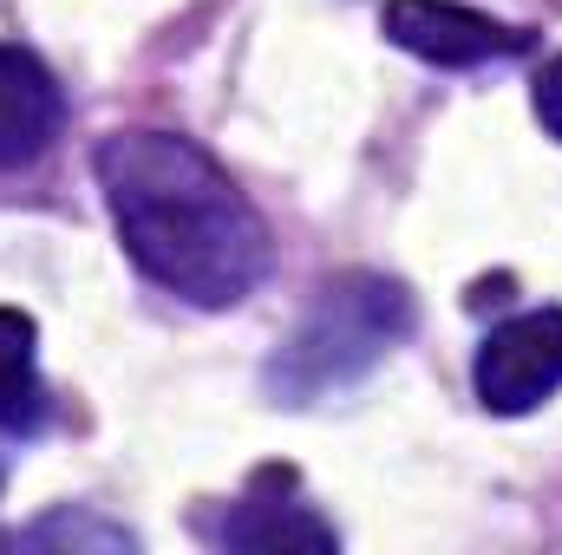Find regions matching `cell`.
<instances>
[{
	"instance_id": "obj_1",
	"label": "cell",
	"mask_w": 562,
	"mask_h": 555,
	"mask_svg": "<svg viewBox=\"0 0 562 555\" xmlns=\"http://www.w3.org/2000/svg\"><path fill=\"white\" fill-rule=\"evenodd\" d=\"M112 229L144 281L190 307H236L256 294L276 242L236 177L183 132H112L92 150Z\"/></svg>"
},
{
	"instance_id": "obj_2",
	"label": "cell",
	"mask_w": 562,
	"mask_h": 555,
	"mask_svg": "<svg viewBox=\"0 0 562 555\" xmlns=\"http://www.w3.org/2000/svg\"><path fill=\"white\" fill-rule=\"evenodd\" d=\"M419 327V301L413 287L373 269H347V275L321 281L307 314L294 320V333L269 353V399L276 406H314L327 393L360 386L393 347H406Z\"/></svg>"
},
{
	"instance_id": "obj_3",
	"label": "cell",
	"mask_w": 562,
	"mask_h": 555,
	"mask_svg": "<svg viewBox=\"0 0 562 555\" xmlns=\"http://www.w3.org/2000/svg\"><path fill=\"white\" fill-rule=\"evenodd\" d=\"M471 386H477V406L497 418L537 412L562 386V307H530L491 327L471 360Z\"/></svg>"
},
{
	"instance_id": "obj_4",
	"label": "cell",
	"mask_w": 562,
	"mask_h": 555,
	"mask_svg": "<svg viewBox=\"0 0 562 555\" xmlns=\"http://www.w3.org/2000/svg\"><path fill=\"white\" fill-rule=\"evenodd\" d=\"M380 26L400 53H413L425 66H445V72H471V66L530 53V26H504L464 0H386Z\"/></svg>"
},
{
	"instance_id": "obj_5",
	"label": "cell",
	"mask_w": 562,
	"mask_h": 555,
	"mask_svg": "<svg viewBox=\"0 0 562 555\" xmlns=\"http://www.w3.org/2000/svg\"><path fill=\"white\" fill-rule=\"evenodd\" d=\"M216 536L229 550H340V530L314 503H301L288 464H262L249 477V490L229 503V517H223Z\"/></svg>"
},
{
	"instance_id": "obj_6",
	"label": "cell",
	"mask_w": 562,
	"mask_h": 555,
	"mask_svg": "<svg viewBox=\"0 0 562 555\" xmlns=\"http://www.w3.org/2000/svg\"><path fill=\"white\" fill-rule=\"evenodd\" d=\"M59 125H66V92L46 72V59L0 39V170L40 163L59 144Z\"/></svg>"
},
{
	"instance_id": "obj_7",
	"label": "cell",
	"mask_w": 562,
	"mask_h": 555,
	"mask_svg": "<svg viewBox=\"0 0 562 555\" xmlns=\"http://www.w3.org/2000/svg\"><path fill=\"white\" fill-rule=\"evenodd\" d=\"M53 412L40 380V327L20 307H0V438H33Z\"/></svg>"
},
{
	"instance_id": "obj_8",
	"label": "cell",
	"mask_w": 562,
	"mask_h": 555,
	"mask_svg": "<svg viewBox=\"0 0 562 555\" xmlns=\"http://www.w3.org/2000/svg\"><path fill=\"white\" fill-rule=\"evenodd\" d=\"M20 543H26V550H138L132 530H119V523H105V517H92V510H53V517H40Z\"/></svg>"
},
{
	"instance_id": "obj_9",
	"label": "cell",
	"mask_w": 562,
	"mask_h": 555,
	"mask_svg": "<svg viewBox=\"0 0 562 555\" xmlns=\"http://www.w3.org/2000/svg\"><path fill=\"white\" fill-rule=\"evenodd\" d=\"M530 105H537V125L562 144V53L537 72V86H530Z\"/></svg>"
}]
</instances>
